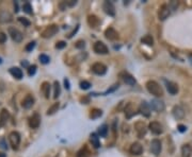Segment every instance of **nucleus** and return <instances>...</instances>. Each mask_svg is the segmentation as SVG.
<instances>
[{"instance_id": "obj_1", "label": "nucleus", "mask_w": 192, "mask_h": 157, "mask_svg": "<svg viewBox=\"0 0 192 157\" xmlns=\"http://www.w3.org/2000/svg\"><path fill=\"white\" fill-rule=\"evenodd\" d=\"M146 89L149 90V93H152L155 97H162L163 96V90H162V87L158 84L156 81H147L146 82Z\"/></svg>"}, {"instance_id": "obj_2", "label": "nucleus", "mask_w": 192, "mask_h": 157, "mask_svg": "<svg viewBox=\"0 0 192 157\" xmlns=\"http://www.w3.org/2000/svg\"><path fill=\"white\" fill-rule=\"evenodd\" d=\"M58 31H59L58 26H56V25H51V26L47 27V28L42 32V36H43L44 38H50V37L55 36V35L57 34Z\"/></svg>"}, {"instance_id": "obj_3", "label": "nucleus", "mask_w": 192, "mask_h": 157, "mask_svg": "<svg viewBox=\"0 0 192 157\" xmlns=\"http://www.w3.org/2000/svg\"><path fill=\"white\" fill-rule=\"evenodd\" d=\"M93 49L97 54H108L109 53L108 47L103 43V41H96L93 46Z\"/></svg>"}, {"instance_id": "obj_4", "label": "nucleus", "mask_w": 192, "mask_h": 157, "mask_svg": "<svg viewBox=\"0 0 192 157\" xmlns=\"http://www.w3.org/2000/svg\"><path fill=\"white\" fill-rule=\"evenodd\" d=\"M9 140H10V143H11L12 148L14 150L18 148L19 146V142H20V135L17 133V132H12L11 134L9 135Z\"/></svg>"}, {"instance_id": "obj_5", "label": "nucleus", "mask_w": 192, "mask_h": 157, "mask_svg": "<svg viewBox=\"0 0 192 157\" xmlns=\"http://www.w3.org/2000/svg\"><path fill=\"white\" fill-rule=\"evenodd\" d=\"M161 150H162L161 141H160L159 139L152 140V142H151V151H152V153H153L154 155H156V156H158V155L161 153Z\"/></svg>"}, {"instance_id": "obj_6", "label": "nucleus", "mask_w": 192, "mask_h": 157, "mask_svg": "<svg viewBox=\"0 0 192 157\" xmlns=\"http://www.w3.org/2000/svg\"><path fill=\"white\" fill-rule=\"evenodd\" d=\"M9 35L11 36V38L13 39L15 43H20L22 41V34L20 31H18L17 29L12 28L10 27L9 28Z\"/></svg>"}, {"instance_id": "obj_7", "label": "nucleus", "mask_w": 192, "mask_h": 157, "mask_svg": "<svg viewBox=\"0 0 192 157\" xmlns=\"http://www.w3.org/2000/svg\"><path fill=\"white\" fill-rule=\"evenodd\" d=\"M149 129H151V132L155 135H160V134L163 133V127L157 121H153L149 124Z\"/></svg>"}, {"instance_id": "obj_8", "label": "nucleus", "mask_w": 192, "mask_h": 157, "mask_svg": "<svg viewBox=\"0 0 192 157\" xmlns=\"http://www.w3.org/2000/svg\"><path fill=\"white\" fill-rule=\"evenodd\" d=\"M92 70H93V72L95 73V74L104 75L107 72V67L104 64H101V63H95V64H93V66H92Z\"/></svg>"}, {"instance_id": "obj_9", "label": "nucleus", "mask_w": 192, "mask_h": 157, "mask_svg": "<svg viewBox=\"0 0 192 157\" xmlns=\"http://www.w3.org/2000/svg\"><path fill=\"white\" fill-rule=\"evenodd\" d=\"M158 16H159V19L162 20V21L166 20L170 16V8H169V5H162L160 7L159 11H158Z\"/></svg>"}, {"instance_id": "obj_10", "label": "nucleus", "mask_w": 192, "mask_h": 157, "mask_svg": "<svg viewBox=\"0 0 192 157\" xmlns=\"http://www.w3.org/2000/svg\"><path fill=\"white\" fill-rule=\"evenodd\" d=\"M120 77H122L123 81H124V82L126 83L127 85L133 86V85L135 84V79L130 74V73L126 72V71H123V72H121L120 73Z\"/></svg>"}, {"instance_id": "obj_11", "label": "nucleus", "mask_w": 192, "mask_h": 157, "mask_svg": "<svg viewBox=\"0 0 192 157\" xmlns=\"http://www.w3.org/2000/svg\"><path fill=\"white\" fill-rule=\"evenodd\" d=\"M151 108L156 112H163L164 110V103L161 101V100H158V99H154L152 100L151 102Z\"/></svg>"}, {"instance_id": "obj_12", "label": "nucleus", "mask_w": 192, "mask_h": 157, "mask_svg": "<svg viewBox=\"0 0 192 157\" xmlns=\"http://www.w3.org/2000/svg\"><path fill=\"white\" fill-rule=\"evenodd\" d=\"M103 10L105 11L106 14H108L109 16H114L115 15V8H114L113 3L110 1H105L103 5Z\"/></svg>"}, {"instance_id": "obj_13", "label": "nucleus", "mask_w": 192, "mask_h": 157, "mask_svg": "<svg viewBox=\"0 0 192 157\" xmlns=\"http://www.w3.org/2000/svg\"><path fill=\"white\" fill-rule=\"evenodd\" d=\"M164 83H166V89H168L169 93L172 96L176 95L177 93H178V85L176 84V83L174 82H171V81H164Z\"/></svg>"}, {"instance_id": "obj_14", "label": "nucleus", "mask_w": 192, "mask_h": 157, "mask_svg": "<svg viewBox=\"0 0 192 157\" xmlns=\"http://www.w3.org/2000/svg\"><path fill=\"white\" fill-rule=\"evenodd\" d=\"M139 110L143 116L149 117V115H151V105L146 101H142L141 104H140Z\"/></svg>"}, {"instance_id": "obj_15", "label": "nucleus", "mask_w": 192, "mask_h": 157, "mask_svg": "<svg viewBox=\"0 0 192 157\" xmlns=\"http://www.w3.org/2000/svg\"><path fill=\"white\" fill-rule=\"evenodd\" d=\"M137 114V110H135V106L132 103H128L125 107V116L127 119L132 118L135 115Z\"/></svg>"}, {"instance_id": "obj_16", "label": "nucleus", "mask_w": 192, "mask_h": 157, "mask_svg": "<svg viewBox=\"0 0 192 157\" xmlns=\"http://www.w3.org/2000/svg\"><path fill=\"white\" fill-rule=\"evenodd\" d=\"M135 129L139 138H143V136L146 134V126L143 122H137L135 125Z\"/></svg>"}, {"instance_id": "obj_17", "label": "nucleus", "mask_w": 192, "mask_h": 157, "mask_svg": "<svg viewBox=\"0 0 192 157\" xmlns=\"http://www.w3.org/2000/svg\"><path fill=\"white\" fill-rule=\"evenodd\" d=\"M129 152L132 155H140L143 152V146H141V143L139 142H133L130 146V149H129Z\"/></svg>"}, {"instance_id": "obj_18", "label": "nucleus", "mask_w": 192, "mask_h": 157, "mask_svg": "<svg viewBox=\"0 0 192 157\" xmlns=\"http://www.w3.org/2000/svg\"><path fill=\"white\" fill-rule=\"evenodd\" d=\"M39 123H41V117L37 114H34L29 119V125L31 129H37L39 126Z\"/></svg>"}, {"instance_id": "obj_19", "label": "nucleus", "mask_w": 192, "mask_h": 157, "mask_svg": "<svg viewBox=\"0 0 192 157\" xmlns=\"http://www.w3.org/2000/svg\"><path fill=\"white\" fill-rule=\"evenodd\" d=\"M173 113V116H174L175 119H183V117H185V110H183V108L181 107V106H174V108H173L172 110Z\"/></svg>"}, {"instance_id": "obj_20", "label": "nucleus", "mask_w": 192, "mask_h": 157, "mask_svg": "<svg viewBox=\"0 0 192 157\" xmlns=\"http://www.w3.org/2000/svg\"><path fill=\"white\" fill-rule=\"evenodd\" d=\"M33 104H34V98L31 95H27L25 97V99L22 100V107L26 108V110L31 108L33 106Z\"/></svg>"}, {"instance_id": "obj_21", "label": "nucleus", "mask_w": 192, "mask_h": 157, "mask_svg": "<svg viewBox=\"0 0 192 157\" xmlns=\"http://www.w3.org/2000/svg\"><path fill=\"white\" fill-rule=\"evenodd\" d=\"M105 36L110 41H115V39L118 38V33L113 28H108L105 31Z\"/></svg>"}, {"instance_id": "obj_22", "label": "nucleus", "mask_w": 192, "mask_h": 157, "mask_svg": "<svg viewBox=\"0 0 192 157\" xmlns=\"http://www.w3.org/2000/svg\"><path fill=\"white\" fill-rule=\"evenodd\" d=\"M192 146L189 143H186L181 146V157H191Z\"/></svg>"}, {"instance_id": "obj_23", "label": "nucleus", "mask_w": 192, "mask_h": 157, "mask_svg": "<svg viewBox=\"0 0 192 157\" xmlns=\"http://www.w3.org/2000/svg\"><path fill=\"white\" fill-rule=\"evenodd\" d=\"M99 19L97 16L95 15H89V17H87V24H89V26L91 27V28H97V27L99 26Z\"/></svg>"}, {"instance_id": "obj_24", "label": "nucleus", "mask_w": 192, "mask_h": 157, "mask_svg": "<svg viewBox=\"0 0 192 157\" xmlns=\"http://www.w3.org/2000/svg\"><path fill=\"white\" fill-rule=\"evenodd\" d=\"M10 73H11L15 79H17V80H20V79L24 77L22 70L20 68H18V67H12V68L10 69Z\"/></svg>"}, {"instance_id": "obj_25", "label": "nucleus", "mask_w": 192, "mask_h": 157, "mask_svg": "<svg viewBox=\"0 0 192 157\" xmlns=\"http://www.w3.org/2000/svg\"><path fill=\"white\" fill-rule=\"evenodd\" d=\"M12 20V15L8 11H0V22H10Z\"/></svg>"}, {"instance_id": "obj_26", "label": "nucleus", "mask_w": 192, "mask_h": 157, "mask_svg": "<svg viewBox=\"0 0 192 157\" xmlns=\"http://www.w3.org/2000/svg\"><path fill=\"white\" fill-rule=\"evenodd\" d=\"M90 141H91L92 146L95 149H98L101 146V142H99V137L96 133H92L90 136Z\"/></svg>"}, {"instance_id": "obj_27", "label": "nucleus", "mask_w": 192, "mask_h": 157, "mask_svg": "<svg viewBox=\"0 0 192 157\" xmlns=\"http://www.w3.org/2000/svg\"><path fill=\"white\" fill-rule=\"evenodd\" d=\"M9 118H10L9 112H8L7 110H1V113H0V125H1V126L5 125V123H7V121L9 120Z\"/></svg>"}, {"instance_id": "obj_28", "label": "nucleus", "mask_w": 192, "mask_h": 157, "mask_svg": "<svg viewBox=\"0 0 192 157\" xmlns=\"http://www.w3.org/2000/svg\"><path fill=\"white\" fill-rule=\"evenodd\" d=\"M42 91L45 95L46 99H49V96H50V84L48 82H44L42 84Z\"/></svg>"}, {"instance_id": "obj_29", "label": "nucleus", "mask_w": 192, "mask_h": 157, "mask_svg": "<svg viewBox=\"0 0 192 157\" xmlns=\"http://www.w3.org/2000/svg\"><path fill=\"white\" fill-rule=\"evenodd\" d=\"M103 115V110H98V108H94L91 110V114H90V118L91 119H97Z\"/></svg>"}, {"instance_id": "obj_30", "label": "nucleus", "mask_w": 192, "mask_h": 157, "mask_svg": "<svg viewBox=\"0 0 192 157\" xmlns=\"http://www.w3.org/2000/svg\"><path fill=\"white\" fill-rule=\"evenodd\" d=\"M141 41L143 44H145V45H147V46H153L154 45V38H153V36H151V35H145L144 37H142Z\"/></svg>"}, {"instance_id": "obj_31", "label": "nucleus", "mask_w": 192, "mask_h": 157, "mask_svg": "<svg viewBox=\"0 0 192 157\" xmlns=\"http://www.w3.org/2000/svg\"><path fill=\"white\" fill-rule=\"evenodd\" d=\"M53 88H55V91H53V98H55V99H58V97H59L60 93H61V88H60V84L58 81H56V82L53 83Z\"/></svg>"}, {"instance_id": "obj_32", "label": "nucleus", "mask_w": 192, "mask_h": 157, "mask_svg": "<svg viewBox=\"0 0 192 157\" xmlns=\"http://www.w3.org/2000/svg\"><path fill=\"white\" fill-rule=\"evenodd\" d=\"M89 156H90L89 150H87L85 146L82 149H80V150L77 152V155H76V157H89Z\"/></svg>"}, {"instance_id": "obj_33", "label": "nucleus", "mask_w": 192, "mask_h": 157, "mask_svg": "<svg viewBox=\"0 0 192 157\" xmlns=\"http://www.w3.org/2000/svg\"><path fill=\"white\" fill-rule=\"evenodd\" d=\"M98 134L101 136V137H106L108 134V125L107 124H103L101 126L98 127Z\"/></svg>"}, {"instance_id": "obj_34", "label": "nucleus", "mask_w": 192, "mask_h": 157, "mask_svg": "<svg viewBox=\"0 0 192 157\" xmlns=\"http://www.w3.org/2000/svg\"><path fill=\"white\" fill-rule=\"evenodd\" d=\"M58 110H59V103H55L53 104V105L50 106V107L48 108L47 110V115L49 116V115H53L56 114V113L58 112Z\"/></svg>"}, {"instance_id": "obj_35", "label": "nucleus", "mask_w": 192, "mask_h": 157, "mask_svg": "<svg viewBox=\"0 0 192 157\" xmlns=\"http://www.w3.org/2000/svg\"><path fill=\"white\" fill-rule=\"evenodd\" d=\"M39 62H41L42 64H44V65L48 64V63L50 62V58H49V56L46 55V54H41V55L39 56Z\"/></svg>"}, {"instance_id": "obj_36", "label": "nucleus", "mask_w": 192, "mask_h": 157, "mask_svg": "<svg viewBox=\"0 0 192 157\" xmlns=\"http://www.w3.org/2000/svg\"><path fill=\"white\" fill-rule=\"evenodd\" d=\"M22 10H24L25 13L27 14H32V7L29 2H25L22 5Z\"/></svg>"}, {"instance_id": "obj_37", "label": "nucleus", "mask_w": 192, "mask_h": 157, "mask_svg": "<svg viewBox=\"0 0 192 157\" xmlns=\"http://www.w3.org/2000/svg\"><path fill=\"white\" fill-rule=\"evenodd\" d=\"M36 72V65H31L28 67V75L29 77H32Z\"/></svg>"}, {"instance_id": "obj_38", "label": "nucleus", "mask_w": 192, "mask_h": 157, "mask_svg": "<svg viewBox=\"0 0 192 157\" xmlns=\"http://www.w3.org/2000/svg\"><path fill=\"white\" fill-rule=\"evenodd\" d=\"M79 85H80V88L83 89V90H87V89H89L91 87V84L87 81H81Z\"/></svg>"}, {"instance_id": "obj_39", "label": "nucleus", "mask_w": 192, "mask_h": 157, "mask_svg": "<svg viewBox=\"0 0 192 157\" xmlns=\"http://www.w3.org/2000/svg\"><path fill=\"white\" fill-rule=\"evenodd\" d=\"M18 21L20 22V24H22L25 27H29L31 25V22L29 21L27 18H24V17H18Z\"/></svg>"}, {"instance_id": "obj_40", "label": "nucleus", "mask_w": 192, "mask_h": 157, "mask_svg": "<svg viewBox=\"0 0 192 157\" xmlns=\"http://www.w3.org/2000/svg\"><path fill=\"white\" fill-rule=\"evenodd\" d=\"M118 86H120V85H118V84H114V85H112V86H111V88H110V89H108V90L106 91V93H104L103 95H104V96H106V95H108V93H113V91H115L116 89L118 88Z\"/></svg>"}, {"instance_id": "obj_41", "label": "nucleus", "mask_w": 192, "mask_h": 157, "mask_svg": "<svg viewBox=\"0 0 192 157\" xmlns=\"http://www.w3.org/2000/svg\"><path fill=\"white\" fill-rule=\"evenodd\" d=\"M34 47H35V41H30V43L28 44V45L26 46V51H28V52H30V51H32L33 49H34Z\"/></svg>"}, {"instance_id": "obj_42", "label": "nucleus", "mask_w": 192, "mask_h": 157, "mask_svg": "<svg viewBox=\"0 0 192 157\" xmlns=\"http://www.w3.org/2000/svg\"><path fill=\"white\" fill-rule=\"evenodd\" d=\"M66 47V43L65 41H58L57 44H56V48L57 49H63V48H65Z\"/></svg>"}, {"instance_id": "obj_43", "label": "nucleus", "mask_w": 192, "mask_h": 157, "mask_svg": "<svg viewBox=\"0 0 192 157\" xmlns=\"http://www.w3.org/2000/svg\"><path fill=\"white\" fill-rule=\"evenodd\" d=\"M177 7H178V2H177V1H171L170 5H169V8H170V10H172V11H175V10L177 9Z\"/></svg>"}, {"instance_id": "obj_44", "label": "nucleus", "mask_w": 192, "mask_h": 157, "mask_svg": "<svg viewBox=\"0 0 192 157\" xmlns=\"http://www.w3.org/2000/svg\"><path fill=\"white\" fill-rule=\"evenodd\" d=\"M84 46H85L84 41H78L76 43V45H75V47H76L77 49H83V48H84Z\"/></svg>"}, {"instance_id": "obj_45", "label": "nucleus", "mask_w": 192, "mask_h": 157, "mask_svg": "<svg viewBox=\"0 0 192 157\" xmlns=\"http://www.w3.org/2000/svg\"><path fill=\"white\" fill-rule=\"evenodd\" d=\"M7 41V34L3 32H0V44H5Z\"/></svg>"}, {"instance_id": "obj_46", "label": "nucleus", "mask_w": 192, "mask_h": 157, "mask_svg": "<svg viewBox=\"0 0 192 157\" xmlns=\"http://www.w3.org/2000/svg\"><path fill=\"white\" fill-rule=\"evenodd\" d=\"M177 129H178L180 133H185V132L187 131V127H186L185 125H183V124H179L178 126H177Z\"/></svg>"}, {"instance_id": "obj_47", "label": "nucleus", "mask_w": 192, "mask_h": 157, "mask_svg": "<svg viewBox=\"0 0 192 157\" xmlns=\"http://www.w3.org/2000/svg\"><path fill=\"white\" fill-rule=\"evenodd\" d=\"M65 3H66V7H74L77 3V1H75V0H70V1H65Z\"/></svg>"}, {"instance_id": "obj_48", "label": "nucleus", "mask_w": 192, "mask_h": 157, "mask_svg": "<svg viewBox=\"0 0 192 157\" xmlns=\"http://www.w3.org/2000/svg\"><path fill=\"white\" fill-rule=\"evenodd\" d=\"M81 102H82V104H87L90 102V98L89 97H83L81 98Z\"/></svg>"}, {"instance_id": "obj_49", "label": "nucleus", "mask_w": 192, "mask_h": 157, "mask_svg": "<svg viewBox=\"0 0 192 157\" xmlns=\"http://www.w3.org/2000/svg\"><path fill=\"white\" fill-rule=\"evenodd\" d=\"M64 87H65L66 89H70V81L67 80V79H65V80H64Z\"/></svg>"}, {"instance_id": "obj_50", "label": "nucleus", "mask_w": 192, "mask_h": 157, "mask_svg": "<svg viewBox=\"0 0 192 157\" xmlns=\"http://www.w3.org/2000/svg\"><path fill=\"white\" fill-rule=\"evenodd\" d=\"M78 29H79V25H78V26H77V27H76V29H75V30H74V31H73V32H72V33H70V35H68V38H72V37H73V36H74V34H75V33H76V32H77V31H78Z\"/></svg>"}, {"instance_id": "obj_51", "label": "nucleus", "mask_w": 192, "mask_h": 157, "mask_svg": "<svg viewBox=\"0 0 192 157\" xmlns=\"http://www.w3.org/2000/svg\"><path fill=\"white\" fill-rule=\"evenodd\" d=\"M0 143H1V148H3V149H8V146H5V139L1 140V141H0Z\"/></svg>"}, {"instance_id": "obj_52", "label": "nucleus", "mask_w": 192, "mask_h": 157, "mask_svg": "<svg viewBox=\"0 0 192 157\" xmlns=\"http://www.w3.org/2000/svg\"><path fill=\"white\" fill-rule=\"evenodd\" d=\"M22 66L28 67V62H27V61H24V62H22Z\"/></svg>"}, {"instance_id": "obj_53", "label": "nucleus", "mask_w": 192, "mask_h": 157, "mask_svg": "<svg viewBox=\"0 0 192 157\" xmlns=\"http://www.w3.org/2000/svg\"><path fill=\"white\" fill-rule=\"evenodd\" d=\"M14 8H15V12H18V5H17V2H14Z\"/></svg>"}, {"instance_id": "obj_54", "label": "nucleus", "mask_w": 192, "mask_h": 157, "mask_svg": "<svg viewBox=\"0 0 192 157\" xmlns=\"http://www.w3.org/2000/svg\"><path fill=\"white\" fill-rule=\"evenodd\" d=\"M0 157H7V155L5 153H0Z\"/></svg>"}, {"instance_id": "obj_55", "label": "nucleus", "mask_w": 192, "mask_h": 157, "mask_svg": "<svg viewBox=\"0 0 192 157\" xmlns=\"http://www.w3.org/2000/svg\"><path fill=\"white\" fill-rule=\"evenodd\" d=\"M189 57L191 58V62H192V54H190V55H189Z\"/></svg>"}, {"instance_id": "obj_56", "label": "nucleus", "mask_w": 192, "mask_h": 157, "mask_svg": "<svg viewBox=\"0 0 192 157\" xmlns=\"http://www.w3.org/2000/svg\"><path fill=\"white\" fill-rule=\"evenodd\" d=\"M1 63H2V58L0 57V64H1Z\"/></svg>"}]
</instances>
